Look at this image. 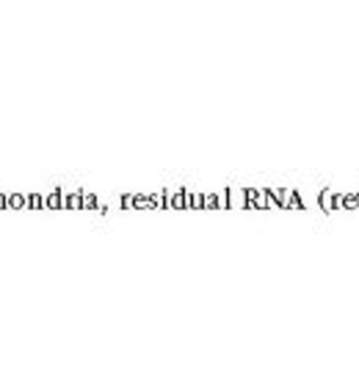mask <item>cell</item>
I'll use <instances>...</instances> for the list:
<instances>
[{
    "label": "cell",
    "instance_id": "1",
    "mask_svg": "<svg viewBox=\"0 0 359 367\" xmlns=\"http://www.w3.org/2000/svg\"><path fill=\"white\" fill-rule=\"evenodd\" d=\"M44 210H64V188L56 185V191L44 193Z\"/></svg>",
    "mask_w": 359,
    "mask_h": 367
},
{
    "label": "cell",
    "instance_id": "2",
    "mask_svg": "<svg viewBox=\"0 0 359 367\" xmlns=\"http://www.w3.org/2000/svg\"><path fill=\"white\" fill-rule=\"evenodd\" d=\"M64 210H83V188L64 191Z\"/></svg>",
    "mask_w": 359,
    "mask_h": 367
},
{
    "label": "cell",
    "instance_id": "3",
    "mask_svg": "<svg viewBox=\"0 0 359 367\" xmlns=\"http://www.w3.org/2000/svg\"><path fill=\"white\" fill-rule=\"evenodd\" d=\"M188 196H191L188 188H177V191H172V210H188Z\"/></svg>",
    "mask_w": 359,
    "mask_h": 367
},
{
    "label": "cell",
    "instance_id": "4",
    "mask_svg": "<svg viewBox=\"0 0 359 367\" xmlns=\"http://www.w3.org/2000/svg\"><path fill=\"white\" fill-rule=\"evenodd\" d=\"M318 202H321L323 213H334V193H331L329 188H323V191L318 193Z\"/></svg>",
    "mask_w": 359,
    "mask_h": 367
},
{
    "label": "cell",
    "instance_id": "5",
    "mask_svg": "<svg viewBox=\"0 0 359 367\" xmlns=\"http://www.w3.org/2000/svg\"><path fill=\"white\" fill-rule=\"evenodd\" d=\"M6 210H25V193H6Z\"/></svg>",
    "mask_w": 359,
    "mask_h": 367
},
{
    "label": "cell",
    "instance_id": "6",
    "mask_svg": "<svg viewBox=\"0 0 359 367\" xmlns=\"http://www.w3.org/2000/svg\"><path fill=\"white\" fill-rule=\"evenodd\" d=\"M25 210H44V193H25Z\"/></svg>",
    "mask_w": 359,
    "mask_h": 367
},
{
    "label": "cell",
    "instance_id": "7",
    "mask_svg": "<svg viewBox=\"0 0 359 367\" xmlns=\"http://www.w3.org/2000/svg\"><path fill=\"white\" fill-rule=\"evenodd\" d=\"M188 210H205V193L191 191V196H188Z\"/></svg>",
    "mask_w": 359,
    "mask_h": 367
},
{
    "label": "cell",
    "instance_id": "8",
    "mask_svg": "<svg viewBox=\"0 0 359 367\" xmlns=\"http://www.w3.org/2000/svg\"><path fill=\"white\" fill-rule=\"evenodd\" d=\"M288 210H307V205H304V199H301L299 191H290V196H288Z\"/></svg>",
    "mask_w": 359,
    "mask_h": 367
},
{
    "label": "cell",
    "instance_id": "9",
    "mask_svg": "<svg viewBox=\"0 0 359 367\" xmlns=\"http://www.w3.org/2000/svg\"><path fill=\"white\" fill-rule=\"evenodd\" d=\"M83 210H97L100 213V199H97V193H89V191H83Z\"/></svg>",
    "mask_w": 359,
    "mask_h": 367
},
{
    "label": "cell",
    "instance_id": "10",
    "mask_svg": "<svg viewBox=\"0 0 359 367\" xmlns=\"http://www.w3.org/2000/svg\"><path fill=\"white\" fill-rule=\"evenodd\" d=\"M205 210H221L219 193H205Z\"/></svg>",
    "mask_w": 359,
    "mask_h": 367
},
{
    "label": "cell",
    "instance_id": "11",
    "mask_svg": "<svg viewBox=\"0 0 359 367\" xmlns=\"http://www.w3.org/2000/svg\"><path fill=\"white\" fill-rule=\"evenodd\" d=\"M160 210H172V191L169 188L160 191Z\"/></svg>",
    "mask_w": 359,
    "mask_h": 367
},
{
    "label": "cell",
    "instance_id": "12",
    "mask_svg": "<svg viewBox=\"0 0 359 367\" xmlns=\"http://www.w3.org/2000/svg\"><path fill=\"white\" fill-rule=\"evenodd\" d=\"M0 210H6V193L0 191Z\"/></svg>",
    "mask_w": 359,
    "mask_h": 367
}]
</instances>
